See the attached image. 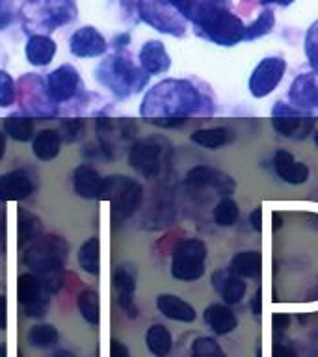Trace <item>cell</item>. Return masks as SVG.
<instances>
[{"instance_id":"cell-50","label":"cell","mask_w":318,"mask_h":357,"mask_svg":"<svg viewBox=\"0 0 318 357\" xmlns=\"http://www.w3.org/2000/svg\"><path fill=\"white\" fill-rule=\"evenodd\" d=\"M305 301H318V275L315 279V283H311V287L307 289Z\"/></svg>"},{"instance_id":"cell-27","label":"cell","mask_w":318,"mask_h":357,"mask_svg":"<svg viewBox=\"0 0 318 357\" xmlns=\"http://www.w3.org/2000/svg\"><path fill=\"white\" fill-rule=\"evenodd\" d=\"M24 54H26L28 63H32V66H49L56 54L54 39L45 36V33H33V36L28 38L26 47H24Z\"/></svg>"},{"instance_id":"cell-25","label":"cell","mask_w":318,"mask_h":357,"mask_svg":"<svg viewBox=\"0 0 318 357\" xmlns=\"http://www.w3.org/2000/svg\"><path fill=\"white\" fill-rule=\"evenodd\" d=\"M114 289L117 292V300H119V305L127 317L136 318L138 317V305H136V300H134V294H136V279H134V273L127 268H119L116 273H114Z\"/></svg>"},{"instance_id":"cell-17","label":"cell","mask_w":318,"mask_h":357,"mask_svg":"<svg viewBox=\"0 0 318 357\" xmlns=\"http://www.w3.org/2000/svg\"><path fill=\"white\" fill-rule=\"evenodd\" d=\"M290 105L303 112L318 110V73H301L289 89Z\"/></svg>"},{"instance_id":"cell-23","label":"cell","mask_w":318,"mask_h":357,"mask_svg":"<svg viewBox=\"0 0 318 357\" xmlns=\"http://www.w3.org/2000/svg\"><path fill=\"white\" fill-rule=\"evenodd\" d=\"M156 309H158L160 314H164L169 320H175V322L190 324L197 318V312H195L194 305L188 303L186 300H183L181 296L175 294L158 296L156 298Z\"/></svg>"},{"instance_id":"cell-9","label":"cell","mask_w":318,"mask_h":357,"mask_svg":"<svg viewBox=\"0 0 318 357\" xmlns=\"http://www.w3.org/2000/svg\"><path fill=\"white\" fill-rule=\"evenodd\" d=\"M272 125L275 132L289 139H305L315 132L317 117L311 112H303L290 102L278 100L272 106Z\"/></svg>"},{"instance_id":"cell-53","label":"cell","mask_w":318,"mask_h":357,"mask_svg":"<svg viewBox=\"0 0 318 357\" xmlns=\"http://www.w3.org/2000/svg\"><path fill=\"white\" fill-rule=\"evenodd\" d=\"M4 153H6V134L0 130V162L4 158Z\"/></svg>"},{"instance_id":"cell-54","label":"cell","mask_w":318,"mask_h":357,"mask_svg":"<svg viewBox=\"0 0 318 357\" xmlns=\"http://www.w3.org/2000/svg\"><path fill=\"white\" fill-rule=\"evenodd\" d=\"M272 222H273V231H278V229L281 227V216H279V212H273Z\"/></svg>"},{"instance_id":"cell-13","label":"cell","mask_w":318,"mask_h":357,"mask_svg":"<svg viewBox=\"0 0 318 357\" xmlns=\"http://www.w3.org/2000/svg\"><path fill=\"white\" fill-rule=\"evenodd\" d=\"M285 71H287V61L281 56H268L259 61L250 75V82H248L251 97H255V99L268 97L281 84Z\"/></svg>"},{"instance_id":"cell-15","label":"cell","mask_w":318,"mask_h":357,"mask_svg":"<svg viewBox=\"0 0 318 357\" xmlns=\"http://www.w3.org/2000/svg\"><path fill=\"white\" fill-rule=\"evenodd\" d=\"M184 183L190 190L194 192H199V190L211 188L214 192H218V195L222 197H231V194L236 188V183L234 178L227 173H223L222 169L212 166H195L192 167L186 177H184Z\"/></svg>"},{"instance_id":"cell-48","label":"cell","mask_w":318,"mask_h":357,"mask_svg":"<svg viewBox=\"0 0 318 357\" xmlns=\"http://www.w3.org/2000/svg\"><path fill=\"white\" fill-rule=\"evenodd\" d=\"M250 223H251V227L255 229V231H261V229H262V211H261V206H257L255 211L251 212V214H250Z\"/></svg>"},{"instance_id":"cell-46","label":"cell","mask_w":318,"mask_h":357,"mask_svg":"<svg viewBox=\"0 0 318 357\" xmlns=\"http://www.w3.org/2000/svg\"><path fill=\"white\" fill-rule=\"evenodd\" d=\"M11 10L8 8V0H0V28H6L11 22Z\"/></svg>"},{"instance_id":"cell-37","label":"cell","mask_w":318,"mask_h":357,"mask_svg":"<svg viewBox=\"0 0 318 357\" xmlns=\"http://www.w3.org/2000/svg\"><path fill=\"white\" fill-rule=\"evenodd\" d=\"M238 205L231 197H222L220 203L214 206V211H212V218H214V223L218 227H233L234 223L238 222Z\"/></svg>"},{"instance_id":"cell-41","label":"cell","mask_w":318,"mask_h":357,"mask_svg":"<svg viewBox=\"0 0 318 357\" xmlns=\"http://www.w3.org/2000/svg\"><path fill=\"white\" fill-rule=\"evenodd\" d=\"M17 99V88L10 73L0 69V108H10Z\"/></svg>"},{"instance_id":"cell-22","label":"cell","mask_w":318,"mask_h":357,"mask_svg":"<svg viewBox=\"0 0 318 357\" xmlns=\"http://www.w3.org/2000/svg\"><path fill=\"white\" fill-rule=\"evenodd\" d=\"M139 67L144 69L147 75H164L169 71L172 67V58L167 54L166 47L158 39H151L139 49L138 54Z\"/></svg>"},{"instance_id":"cell-19","label":"cell","mask_w":318,"mask_h":357,"mask_svg":"<svg viewBox=\"0 0 318 357\" xmlns=\"http://www.w3.org/2000/svg\"><path fill=\"white\" fill-rule=\"evenodd\" d=\"M273 169H275V175L287 184H305L311 175V169L305 162L296 160L294 155L285 149L275 151Z\"/></svg>"},{"instance_id":"cell-14","label":"cell","mask_w":318,"mask_h":357,"mask_svg":"<svg viewBox=\"0 0 318 357\" xmlns=\"http://www.w3.org/2000/svg\"><path fill=\"white\" fill-rule=\"evenodd\" d=\"M17 296L19 303L24 309V314L30 318L43 317L50 303L49 289L41 283L38 275L30 273H21L17 279Z\"/></svg>"},{"instance_id":"cell-26","label":"cell","mask_w":318,"mask_h":357,"mask_svg":"<svg viewBox=\"0 0 318 357\" xmlns=\"http://www.w3.org/2000/svg\"><path fill=\"white\" fill-rule=\"evenodd\" d=\"M103 181L99 172L89 164L78 166L73 173V186L82 199H99L100 190H103Z\"/></svg>"},{"instance_id":"cell-4","label":"cell","mask_w":318,"mask_h":357,"mask_svg":"<svg viewBox=\"0 0 318 357\" xmlns=\"http://www.w3.org/2000/svg\"><path fill=\"white\" fill-rule=\"evenodd\" d=\"M197 33L220 47H234L244 41L245 26L227 4H216L206 8L194 21Z\"/></svg>"},{"instance_id":"cell-56","label":"cell","mask_w":318,"mask_h":357,"mask_svg":"<svg viewBox=\"0 0 318 357\" xmlns=\"http://www.w3.org/2000/svg\"><path fill=\"white\" fill-rule=\"evenodd\" d=\"M312 139H315V145H317V147H318V128H317V130H315V132H312Z\"/></svg>"},{"instance_id":"cell-5","label":"cell","mask_w":318,"mask_h":357,"mask_svg":"<svg viewBox=\"0 0 318 357\" xmlns=\"http://www.w3.org/2000/svg\"><path fill=\"white\" fill-rule=\"evenodd\" d=\"M22 17L30 32H54L77 17V4L75 0H28Z\"/></svg>"},{"instance_id":"cell-44","label":"cell","mask_w":318,"mask_h":357,"mask_svg":"<svg viewBox=\"0 0 318 357\" xmlns=\"http://www.w3.org/2000/svg\"><path fill=\"white\" fill-rule=\"evenodd\" d=\"M272 326L273 335H275V337H281L290 326V317L289 314H285V312H278V314H273L272 317Z\"/></svg>"},{"instance_id":"cell-49","label":"cell","mask_w":318,"mask_h":357,"mask_svg":"<svg viewBox=\"0 0 318 357\" xmlns=\"http://www.w3.org/2000/svg\"><path fill=\"white\" fill-rule=\"evenodd\" d=\"M261 301H262V294H261V290H257L255 296H253V300H251V311H253V314L255 317H259L261 314Z\"/></svg>"},{"instance_id":"cell-35","label":"cell","mask_w":318,"mask_h":357,"mask_svg":"<svg viewBox=\"0 0 318 357\" xmlns=\"http://www.w3.org/2000/svg\"><path fill=\"white\" fill-rule=\"evenodd\" d=\"M26 339L30 346L45 350V348H50V346H54L58 342L60 333H58V329L52 324H36L28 331Z\"/></svg>"},{"instance_id":"cell-51","label":"cell","mask_w":318,"mask_h":357,"mask_svg":"<svg viewBox=\"0 0 318 357\" xmlns=\"http://www.w3.org/2000/svg\"><path fill=\"white\" fill-rule=\"evenodd\" d=\"M294 0H259V4L268 6V4H278V6H290Z\"/></svg>"},{"instance_id":"cell-47","label":"cell","mask_w":318,"mask_h":357,"mask_svg":"<svg viewBox=\"0 0 318 357\" xmlns=\"http://www.w3.org/2000/svg\"><path fill=\"white\" fill-rule=\"evenodd\" d=\"M8 328V300L4 294H0V329Z\"/></svg>"},{"instance_id":"cell-1","label":"cell","mask_w":318,"mask_h":357,"mask_svg":"<svg viewBox=\"0 0 318 357\" xmlns=\"http://www.w3.org/2000/svg\"><path fill=\"white\" fill-rule=\"evenodd\" d=\"M216 112V102L205 89L190 80L167 78L155 84L145 93L139 105V116L147 121L156 119H183L192 116H211Z\"/></svg>"},{"instance_id":"cell-29","label":"cell","mask_w":318,"mask_h":357,"mask_svg":"<svg viewBox=\"0 0 318 357\" xmlns=\"http://www.w3.org/2000/svg\"><path fill=\"white\" fill-rule=\"evenodd\" d=\"M61 149V136L54 128H43L41 132L33 136L32 151L36 158L41 162L54 160L56 156L60 155Z\"/></svg>"},{"instance_id":"cell-38","label":"cell","mask_w":318,"mask_h":357,"mask_svg":"<svg viewBox=\"0 0 318 357\" xmlns=\"http://www.w3.org/2000/svg\"><path fill=\"white\" fill-rule=\"evenodd\" d=\"M275 26V17H273V11L264 10L261 15L257 17L255 21L251 22L250 26H245V36L244 41H253V39L264 38L266 33H270Z\"/></svg>"},{"instance_id":"cell-20","label":"cell","mask_w":318,"mask_h":357,"mask_svg":"<svg viewBox=\"0 0 318 357\" xmlns=\"http://www.w3.org/2000/svg\"><path fill=\"white\" fill-rule=\"evenodd\" d=\"M33 192V178L24 169L0 175V201H22Z\"/></svg>"},{"instance_id":"cell-7","label":"cell","mask_w":318,"mask_h":357,"mask_svg":"<svg viewBox=\"0 0 318 357\" xmlns=\"http://www.w3.org/2000/svg\"><path fill=\"white\" fill-rule=\"evenodd\" d=\"M206 244L201 238H183L172 251V275L177 281L192 283L205 275Z\"/></svg>"},{"instance_id":"cell-52","label":"cell","mask_w":318,"mask_h":357,"mask_svg":"<svg viewBox=\"0 0 318 357\" xmlns=\"http://www.w3.org/2000/svg\"><path fill=\"white\" fill-rule=\"evenodd\" d=\"M128 39H130V38H128L127 33H123V36H119V38L114 39V43H116V49H123V47L128 43Z\"/></svg>"},{"instance_id":"cell-28","label":"cell","mask_w":318,"mask_h":357,"mask_svg":"<svg viewBox=\"0 0 318 357\" xmlns=\"http://www.w3.org/2000/svg\"><path fill=\"white\" fill-rule=\"evenodd\" d=\"M229 270L242 279H257L262 273V255L261 251H238L229 262Z\"/></svg>"},{"instance_id":"cell-16","label":"cell","mask_w":318,"mask_h":357,"mask_svg":"<svg viewBox=\"0 0 318 357\" xmlns=\"http://www.w3.org/2000/svg\"><path fill=\"white\" fill-rule=\"evenodd\" d=\"M47 89H49V95L52 97L56 105L58 102H67L77 97L78 89L82 88V82H80V75L73 66H60L58 69L50 73L47 77Z\"/></svg>"},{"instance_id":"cell-33","label":"cell","mask_w":318,"mask_h":357,"mask_svg":"<svg viewBox=\"0 0 318 357\" xmlns=\"http://www.w3.org/2000/svg\"><path fill=\"white\" fill-rule=\"evenodd\" d=\"M33 119L28 116L11 114L4 119V132L15 142H30L36 136L33 134Z\"/></svg>"},{"instance_id":"cell-30","label":"cell","mask_w":318,"mask_h":357,"mask_svg":"<svg viewBox=\"0 0 318 357\" xmlns=\"http://www.w3.org/2000/svg\"><path fill=\"white\" fill-rule=\"evenodd\" d=\"M234 134L231 128L225 127H211V128H197L194 132L190 134L192 144L205 147V149H220L225 147L233 142Z\"/></svg>"},{"instance_id":"cell-43","label":"cell","mask_w":318,"mask_h":357,"mask_svg":"<svg viewBox=\"0 0 318 357\" xmlns=\"http://www.w3.org/2000/svg\"><path fill=\"white\" fill-rule=\"evenodd\" d=\"M272 357H296L294 346L289 344V342H285V340H281V337H275Z\"/></svg>"},{"instance_id":"cell-12","label":"cell","mask_w":318,"mask_h":357,"mask_svg":"<svg viewBox=\"0 0 318 357\" xmlns=\"http://www.w3.org/2000/svg\"><path fill=\"white\" fill-rule=\"evenodd\" d=\"M21 106L28 117H56L58 108L49 95L47 82L36 75L21 78Z\"/></svg>"},{"instance_id":"cell-11","label":"cell","mask_w":318,"mask_h":357,"mask_svg":"<svg viewBox=\"0 0 318 357\" xmlns=\"http://www.w3.org/2000/svg\"><path fill=\"white\" fill-rule=\"evenodd\" d=\"M142 21L162 33L181 38L186 32V19L167 0H138Z\"/></svg>"},{"instance_id":"cell-6","label":"cell","mask_w":318,"mask_h":357,"mask_svg":"<svg viewBox=\"0 0 318 357\" xmlns=\"http://www.w3.org/2000/svg\"><path fill=\"white\" fill-rule=\"evenodd\" d=\"M99 199L110 201L112 214L117 220H127L138 211L144 199V188L138 181L127 175H110L103 181Z\"/></svg>"},{"instance_id":"cell-55","label":"cell","mask_w":318,"mask_h":357,"mask_svg":"<svg viewBox=\"0 0 318 357\" xmlns=\"http://www.w3.org/2000/svg\"><path fill=\"white\" fill-rule=\"evenodd\" d=\"M0 357H8V350L4 344H0Z\"/></svg>"},{"instance_id":"cell-18","label":"cell","mask_w":318,"mask_h":357,"mask_svg":"<svg viewBox=\"0 0 318 357\" xmlns=\"http://www.w3.org/2000/svg\"><path fill=\"white\" fill-rule=\"evenodd\" d=\"M106 39L95 26H82L69 39V50L77 58H99L106 52Z\"/></svg>"},{"instance_id":"cell-45","label":"cell","mask_w":318,"mask_h":357,"mask_svg":"<svg viewBox=\"0 0 318 357\" xmlns=\"http://www.w3.org/2000/svg\"><path fill=\"white\" fill-rule=\"evenodd\" d=\"M110 357H130V354H128L127 346L114 339L110 342Z\"/></svg>"},{"instance_id":"cell-36","label":"cell","mask_w":318,"mask_h":357,"mask_svg":"<svg viewBox=\"0 0 318 357\" xmlns=\"http://www.w3.org/2000/svg\"><path fill=\"white\" fill-rule=\"evenodd\" d=\"M43 233V225L36 214L26 211H19V244H32Z\"/></svg>"},{"instance_id":"cell-40","label":"cell","mask_w":318,"mask_h":357,"mask_svg":"<svg viewBox=\"0 0 318 357\" xmlns=\"http://www.w3.org/2000/svg\"><path fill=\"white\" fill-rule=\"evenodd\" d=\"M84 128H86V125H84V121L80 117H67V119H61L58 132H60L63 142H67V144H75V142H78V139L82 138Z\"/></svg>"},{"instance_id":"cell-8","label":"cell","mask_w":318,"mask_h":357,"mask_svg":"<svg viewBox=\"0 0 318 357\" xmlns=\"http://www.w3.org/2000/svg\"><path fill=\"white\" fill-rule=\"evenodd\" d=\"M136 123L127 117H100L97 119V139L100 153L108 158H117L123 151L132 147L136 138Z\"/></svg>"},{"instance_id":"cell-10","label":"cell","mask_w":318,"mask_h":357,"mask_svg":"<svg viewBox=\"0 0 318 357\" xmlns=\"http://www.w3.org/2000/svg\"><path fill=\"white\" fill-rule=\"evenodd\" d=\"M166 158V144L160 138H144L134 142L128 149V166L144 178H156L162 173Z\"/></svg>"},{"instance_id":"cell-34","label":"cell","mask_w":318,"mask_h":357,"mask_svg":"<svg viewBox=\"0 0 318 357\" xmlns=\"http://www.w3.org/2000/svg\"><path fill=\"white\" fill-rule=\"evenodd\" d=\"M78 311L82 314V318L91 326H99L100 322V300L99 294L95 292V290L88 289L82 290L80 294H78L77 300Z\"/></svg>"},{"instance_id":"cell-32","label":"cell","mask_w":318,"mask_h":357,"mask_svg":"<svg viewBox=\"0 0 318 357\" xmlns=\"http://www.w3.org/2000/svg\"><path fill=\"white\" fill-rule=\"evenodd\" d=\"M78 264L86 273L97 275L100 272V242L97 236H91L78 250Z\"/></svg>"},{"instance_id":"cell-24","label":"cell","mask_w":318,"mask_h":357,"mask_svg":"<svg viewBox=\"0 0 318 357\" xmlns=\"http://www.w3.org/2000/svg\"><path fill=\"white\" fill-rule=\"evenodd\" d=\"M203 320L209 326V329H212L214 335H220V337L231 335L234 329L238 328L236 314L229 309V305H223V303H211L203 311Z\"/></svg>"},{"instance_id":"cell-3","label":"cell","mask_w":318,"mask_h":357,"mask_svg":"<svg viewBox=\"0 0 318 357\" xmlns=\"http://www.w3.org/2000/svg\"><path fill=\"white\" fill-rule=\"evenodd\" d=\"M97 82L117 99H128L139 93L149 82V75L136 66L127 52L108 56L95 69Z\"/></svg>"},{"instance_id":"cell-42","label":"cell","mask_w":318,"mask_h":357,"mask_svg":"<svg viewBox=\"0 0 318 357\" xmlns=\"http://www.w3.org/2000/svg\"><path fill=\"white\" fill-rule=\"evenodd\" d=\"M305 54L315 73H318V21L312 22L305 33Z\"/></svg>"},{"instance_id":"cell-31","label":"cell","mask_w":318,"mask_h":357,"mask_svg":"<svg viewBox=\"0 0 318 357\" xmlns=\"http://www.w3.org/2000/svg\"><path fill=\"white\" fill-rule=\"evenodd\" d=\"M145 346L155 357H167L173 350L172 331L164 324H153L145 333Z\"/></svg>"},{"instance_id":"cell-2","label":"cell","mask_w":318,"mask_h":357,"mask_svg":"<svg viewBox=\"0 0 318 357\" xmlns=\"http://www.w3.org/2000/svg\"><path fill=\"white\" fill-rule=\"evenodd\" d=\"M69 245L61 236L56 234H41L24 250L22 261L33 275L41 279V283L49 289L50 294L60 292L63 287V266H66Z\"/></svg>"},{"instance_id":"cell-21","label":"cell","mask_w":318,"mask_h":357,"mask_svg":"<svg viewBox=\"0 0 318 357\" xmlns=\"http://www.w3.org/2000/svg\"><path fill=\"white\" fill-rule=\"evenodd\" d=\"M212 287H214L218 294L222 296V300L227 305H236V303H240V301L244 300L245 290H248L244 279L231 272L229 268L218 270V272L212 273Z\"/></svg>"},{"instance_id":"cell-39","label":"cell","mask_w":318,"mask_h":357,"mask_svg":"<svg viewBox=\"0 0 318 357\" xmlns=\"http://www.w3.org/2000/svg\"><path fill=\"white\" fill-rule=\"evenodd\" d=\"M188 357H227L216 339L212 337H197L190 346Z\"/></svg>"}]
</instances>
